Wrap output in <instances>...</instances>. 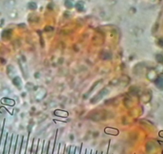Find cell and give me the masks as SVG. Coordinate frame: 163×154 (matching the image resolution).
<instances>
[{
	"label": "cell",
	"instance_id": "4",
	"mask_svg": "<svg viewBox=\"0 0 163 154\" xmlns=\"http://www.w3.org/2000/svg\"><path fill=\"white\" fill-rule=\"evenodd\" d=\"M26 141L24 140L23 142V144H22V151H21V154H24V152H25V150H26Z\"/></svg>",
	"mask_w": 163,
	"mask_h": 154
},
{
	"label": "cell",
	"instance_id": "1",
	"mask_svg": "<svg viewBox=\"0 0 163 154\" xmlns=\"http://www.w3.org/2000/svg\"><path fill=\"white\" fill-rule=\"evenodd\" d=\"M10 137H7V139H6V145H5V148H4L3 154H8L9 149H10Z\"/></svg>",
	"mask_w": 163,
	"mask_h": 154
},
{
	"label": "cell",
	"instance_id": "3",
	"mask_svg": "<svg viewBox=\"0 0 163 154\" xmlns=\"http://www.w3.org/2000/svg\"><path fill=\"white\" fill-rule=\"evenodd\" d=\"M20 141L19 140H18V142H17V144H16V151H15V154H18L19 153V147H20Z\"/></svg>",
	"mask_w": 163,
	"mask_h": 154
},
{
	"label": "cell",
	"instance_id": "2",
	"mask_svg": "<svg viewBox=\"0 0 163 154\" xmlns=\"http://www.w3.org/2000/svg\"><path fill=\"white\" fill-rule=\"evenodd\" d=\"M14 145H15V136H14V138L11 141V144H10V154H14Z\"/></svg>",
	"mask_w": 163,
	"mask_h": 154
},
{
	"label": "cell",
	"instance_id": "5",
	"mask_svg": "<svg viewBox=\"0 0 163 154\" xmlns=\"http://www.w3.org/2000/svg\"><path fill=\"white\" fill-rule=\"evenodd\" d=\"M87 154H88V153H87Z\"/></svg>",
	"mask_w": 163,
	"mask_h": 154
}]
</instances>
